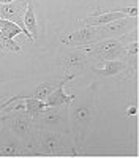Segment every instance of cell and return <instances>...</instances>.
<instances>
[{
	"instance_id": "obj_6",
	"label": "cell",
	"mask_w": 139,
	"mask_h": 158,
	"mask_svg": "<svg viewBox=\"0 0 139 158\" xmlns=\"http://www.w3.org/2000/svg\"><path fill=\"white\" fill-rule=\"evenodd\" d=\"M71 118H73L74 130L78 131V141H82L84 131L87 130L88 120H90V109H88L87 106H78V108L73 111Z\"/></svg>"
},
{
	"instance_id": "obj_10",
	"label": "cell",
	"mask_w": 139,
	"mask_h": 158,
	"mask_svg": "<svg viewBox=\"0 0 139 158\" xmlns=\"http://www.w3.org/2000/svg\"><path fill=\"white\" fill-rule=\"evenodd\" d=\"M126 15L125 13H120L119 10H114V11H109V13H100V15H90L84 18V24L87 25H104V24H109L112 21H117V19H122L125 18Z\"/></svg>"
},
{
	"instance_id": "obj_16",
	"label": "cell",
	"mask_w": 139,
	"mask_h": 158,
	"mask_svg": "<svg viewBox=\"0 0 139 158\" xmlns=\"http://www.w3.org/2000/svg\"><path fill=\"white\" fill-rule=\"evenodd\" d=\"M0 155L11 156V155H18V146L16 142H8L5 146H0Z\"/></svg>"
},
{
	"instance_id": "obj_11",
	"label": "cell",
	"mask_w": 139,
	"mask_h": 158,
	"mask_svg": "<svg viewBox=\"0 0 139 158\" xmlns=\"http://www.w3.org/2000/svg\"><path fill=\"white\" fill-rule=\"evenodd\" d=\"M38 115H41V123L46 127H57L65 122V115L62 114L60 106H52V108H46L43 112Z\"/></svg>"
},
{
	"instance_id": "obj_14",
	"label": "cell",
	"mask_w": 139,
	"mask_h": 158,
	"mask_svg": "<svg viewBox=\"0 0 139 158\" xmlns=\"http://www.w3.org/2000/svg\"><path fill=\"white\" fill-rule=\"evenodd\" d=\"M24 111H25V114H29V115H33V117H36L40 112H43L44 109H46V104H44V101H41V100H38V98H24Z\"/></svg>"
},
{
	"instance_id": "obj_13",
	"label": "cell",
	"mask_w": 139,
	"mask_h": 158,
	"mask_svg": "<svg viewBox=\"0 0 139 158\" xmlns=\"http://www.w3.org/2000/svg\"><path fill=\"white\" fill-rule=\"evenodd\" d=\"M24 27L27 30L32 38H36V18H35V3L33 0H29L27 2V10L24 13Z\"/></svg>"
},
{
	"instance_id": "obj_9",
	"label": "cell",
	"mask_w": 139,
	"mask_h": 158,
	"mask_svg": "<svg viewBox=\"0 0 139 158\" xmlns=\"http://www.w3.org/2000/svg\"><path fill=\"white\" fill-rule=\"evenodd\" d=\"M101 63H103V68H95V73L98 76H103V77L120 74L122 71H125L126 68H128V63H126L125 60H120V59L106 60V62H101Z\"/></svg>"
},
{
	"instance_id": "obj_1",
	"label": "cell",
	"mask_w": 139,
	"mask_h": 158,
	"mask_svg": "<svg viewBox=\"0 0 139 158\" xmlns=\"http://www.w3.org/2000/svg\"><path fill=\"white\" fill-rule=\"evenodd\" d=\"M27 2L29 0H16V2H10V3H0V18L18 24L22 29V32L27 35V38L33 40L32 35L24 27V13L27 10Z\"/></svg>"
},
{
	"instance_id": "obj_12",
	"label": "cell",
	"mask_w": 139,
	"mask_h": 158,
	"mask_svg": "<svg viewBox=\"0 0 139 158\" xmlns=\"http://www.w3.org/2000/svg\"><path fill=\"white\" fill-rule=\"evenodd\" d=\"M11 130L21 139H25L30 135V117L29 115H16L11 120Z\"/></svg>"
},
{
	"instance_id": "obj_2",
	"label": "cell",
	"mask_w": 139,
	"mask_h": 158,
	"mask_svg": "<svg viewBox=\"0 0 139 158\" xmlns=\"http://www.w3.org/2000/svg\"><path fill=\"white\" fill-rule=\"evenodd\" d=\"M62 41L68 44V46H88L95 41H100V35H98V27L96 25H87L84 24L81 29L74 30L70 35H65L62 38Z\"/></svg>"
},
{
	"instance_id": "obj_18",
	"label": "cell",
	"mask_w": 139,
	"mask_h": 158,
	"mask_svg": "<svg viewBox=\"0 0 139 158\" xmlns=\"http://www.w3.org/2000/svg\"><path fill=\"white\" fill-rule=\"evenodd\" d=\"M126 114H128V115H134V114H136V108H128Z\"/></svg>"
},
{
	"instance_id": "obj_3",
	"label": "cell",
	"mask_w": 139,
	"mask_h": 158,
	"mask_svg": "<svg viewBox=\"0 0 139 158\" xmlns=\"http://www.w3.org/2000/svg\"><path fill=\"white\" fill-rule=\"evenodd\" d=\"M96 27H98L100 40L116 38V36H122L126 32L136 29V21H133V18H122V19L112 21V22L104 24V25H96Z\"/></svg>"
},
{
	"instance_id": "obj_7",
	"label": "cell",
	"mask_w": 139,
	"mask_h": 158,
	"mask_svg": "<svg viewBox=\"0 0 139 158\" xmlns=\"http://www.w3.org/2000/svg\"><path fill=\"white\" fill-rule=\"evenodd\" d=\"M40 147L44 153H57L62 152V141H60V135L55 131H44L40 136Z\"/></svg>"
},
{
	"instance_id": "obj_8",
	"label": "cell",
	"mask_w": 139,
	"mask_h": 158,
	"mask_svg": "<svg viewBox=\"0 0 139 158\" xmlns=\"http://www.w3.org/2000/svg\"><path fill=\"white\" fill-rule=\"evenodd\" d=\"M87 54L82 51V49H76L73 51L71 54L65 59V62H63V65H65V70L70 71V74H76L84 70V63L87 62Z\"/></svg>"
},
{
	"instance_id": "obj_4",
	"label": "cell",
	"mask_w": 139,
	"mask_h": 158,
	"mask_svg": "<svg viewBox=\"0 0 139 158\" xmlns=\"http://www.w3.org/2000/svg\"><path fill=\"white\" fill-rule=\"evenodd\" d=\"M19 33H22V29L18 24L0 18V48L2 49H10L13 52H21V48L13 41V38Z\"/></svg>"
},
{
	"instance_id": "obj_15",
	"label": "cell",
	"mask_w": 139,
	"mask_h": 158,
	"mask_svg": "<svg viewBox=\"0 0 139 158\" xmlns=\"http://www.w3.org/2000/svg\"><path fill=\"white\" fill-rule=\"evenodd\" d=\"M52 92V84L51 82H44V84H40L36 87V90L33 92V98H38V100H46V97Z\"/></svg>"
},
{
	"instance_id": "obj_19",
	"label": "cell",
	"mask_w": 139,
	"mask_h": 158,
	"mask_svg": "<svg viewBox=\"0 0 139 158\" xmlns=\"http://www.w3.org/2000/svg\"><path fill=\"white\" fill-rule=\"evenodd\" d=\"M10 2H14V0H0V3H10Z\"/></svg>"
},
{
	"instance_id": "obj_17",
	"label": "cell",
	"mask_w": 139,
	"mask_h": 158,
	"mask_svg": "<svg viewBox=\"0 0 139 158\" xmlns=\"http://www.w3.org/2000/svg\"><path fill=\"white\" fill-rule=\"evenodd\" d=\"M125 52H126V54H136V52H137V40H136V41H131L128 46H126Z\"/></svg>"
},
{
	"instance_id": "obj_5",
	"label": "cell",
	"mask_w": 139,
	"mask_h": 158,
	"mask_svg": "<svg viewBox=\"0 0 139 158\" xmlns=\"http://www.w3.org/2000/svg\"><path fill=\"white\" fill-rule=\"evenodd\" d=\"M73 77H74L73 74H67V76L63 77L62 81H60L59 87H57L55 90H52V92H51V94L46 97V101H44L46 108H52V106H62V104H68V103L74 101V95L68 97V95H65V94H63V85H65V82L68 81V79H73Z\"/></svg>"
}]
</instances>
